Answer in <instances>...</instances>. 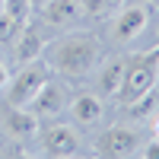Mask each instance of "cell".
<instances>
[{
  "label": "cell",
  "instance_id": "cell-1",
  "mask_svg": "<svg viewBox=\"0 0 159 159\" xmlns=\"http://www.w3.org/2000/svg\"><path fill=\"white\" fill-rule=\"evenodd\" d=\"M48 67L67 80H83L102 61V45L92 32H70L48 48Z\"/></svg>",
  "mask_w": 159,
  "mask_h": 159
},
{
  "label": "cell",
  "instance_id": "cell-2",
  "mask_svg": "<svg viewBox=\"0 0 159 159\" xmlns=\"http://www.w3.org/2000/svg\"><path fill=\"white\" fill-rule=\"evenodd\" d=\"M156 80H159V45L124 61V80H121V89H118L115 99L121 105H130L143 96H150L156 89Z\"/></svg>",
  "mask_w": 159,
  "mask_h": 159
},
{
  "label": "cell",
  "instance_id": "cell-3",
  "mask_svg": "<svg viewBox=\"0 0 159 159\" xmlns=\"http://www.w3.org/2000/svg\"><path fill=\"white\" fill-rule=\"evenodd\" d=\"M48 76H51L48 61H42V57L29 61V64L16 73V80H10V83H7V99H10V105L25 108V105L35 99V92L48 83Z\"/></svg>",
  "mask_w": 159,
  "mask_h": 159
},
{
  "label": "cell",
  "instance_id": "cell-4",
  "mask_svg": "<svg viewBox=\"0 0 159 159\" xmlns=\"http://www.w3.org/2000/svg\"><path fill=\"white\" fill-rule=\"evenodd\" d=\"M92 150L99 156H111V159L115 156H134V153H140V134L134 127H108L96 137Z\"/></svg>",
  "mask_w": 159,
  "mask_h": 159
},
{
  "label": "cell",
  "instance_id": "cell-5",
  "mask_svg": "<svg viewBox=\"0 0 159 159\" xmlns=\"http://www.w3.org/2000/svg\"><path fill=\"white\" fill-rule=\"evenodd\" d=\"M38 137H42V150L48 156H73L80 150V134L73 124H64V121H54V124H45L38 127Z\"/></svg>",
  "mask_w": 159,
  "mask_h": 159
},
{
  "label": "cell",
  "instance_id": "cell-6",
  "mask_svg": "<svg viewBox=\"0 0 159 159\" xmlns=\"http://www.w3.org/2000/svg\"><path fill=\"white\" fill-rule=\"evenodd\" d=\"M67 102H70L67 99V89H64L57 80L48 76V83L35 92V99L25 105V108H29L32 115H38V118H57L64 108H67Z\"/></svg>",
  "mask_w": 159,
  "mask_h": 159
},
{
  "label": "cell",
  "instance_id": "cell-7",
  "mask_svg": "<svg viewBox=\"0 0 159 159\" xmlns=\"http://www.w3.org/2000/svg\"><path fill=\"white\" fill-rule=\"evenodd\" d=\"M105 115V105H102V96H92V92H80V96L70 99V118L83 127H92L99 124Z\"/></svg>",
  "mask_w": 159,
  "mask_h": 159
},
{
  "label": "cell",
  "instance_id": "cell-8",
  "mask_svg": "<svg viewBox=\"0 0 159 159\" xmlns=\"http://www.w3.org/2000/svg\"><path fill=\"white\" fill-rule=\"evenodd\" d=\"M3 127H7V134L10 137H16V140H32L38 137V115H32L29 108H19V105H10V115L3 118Z\"/></svg>",
  "mask_w": 159,
  "mask_h": 159
},
{
  "label": "cell",
  "instance_id": "cell-9",
  "mask_svg": "<svg viewBox=\"0 0 159 159\" xmlns=\"http://www.w3.org/2000/svg\"><path fill=\"white\" fill-rule=\"evenodd\" d=\"M147 29V10L143 7H124L115 19V38L118 42H134Z\"/></svg>",
  "mask_w": 159,
  "mask_h": 159
},
{
  "label": "cell",
  "instance_id": "cell-10",
  "mask_svg": "<svg viewBox=\"0 0 159 159\" xmlns=\"http://www.w3.org/2000/svg\"><path fill=\"white\" fill-rule=\"evenodd\" d=\"M13 48H16V61H22V64H29V61H35V57H42V51H45V38H42V32H38V25L25 19L19 38L13 42Z\"/></svg>",
  "mask_w": 159,
  "mask_h": 159
},
{
  "label": "cell",
  "instance_id": "cell-11",
  "mask_svg": "<svg viewBox=\"0 0 159 159\" xmlns=\"http://www.w3.org/2000/svg\"><path fill=\"white\" fill-rule=\"evenodd\" d=\"M42 10H45V19L51 25H64V22H70V19L80 16V3L76 0H48Z\"/></svg>",
  "mask_w": 159,
  "mask_h": 159
},
{
  "label": "cell",
  "instance_id": "cell-12",
  "mask_svg": "<svg viewBox=\"0 0 159 159\" xmlns=\"http://www.w3.org/2000/svg\"><path fill=\"white\" fill-rule=\"evenodd\" d=\"M121 80H124V61H108L99 70V92L102 96H118Z\"/></svg>",
  "mask_w": 159,
  "mask_h": 159
},
{
  "label": "cell",
  "instance_id": "cell-13",
  "mask_svg": "<svg viewBox=\"0 0 159 159\" xmlns=\"http://www.w3.org/2000/svg\"><path fill=\"white\" fill-rule=\"evenodd\" d=\"M22 25H25V22L13 19L10 13H3V10H0V45H13V42H16V38H19Z\"/></svg>",
  "mask_w": 159,
  "mask_h": 159
},
{
  "label": "cell",
  "instance_id": "cell-14",
  "mask_svg": "<svg viewBox=\"0 0 159 159\" xmlns=\"http://www.w3.org/2000/svg\"><path fill=\"white\" fill-rule=\"evenodd\" d=\"M3 13H10L13 19L25 22L29 13H32V3H29V0H3Z\"/></svg>",
  "mask_w": 159,
  "mask_h": 159
},
{
  "label": "cell",
  "instance_id": "cell-15",
  "mask_svg": "<svg viewBox=\"0 0 159 159\" xmlns=\"http://www.w3.org/2000/svg\"><path fill=\"white\" fill-rule=\"evenodd\" d=\"M83 10L92 16H105V0H83Z\"/></svg>",
  "mask_w": 159,
  "mask_h": 159
},
{
  "label": "cell",
  "instance_id": "cell-16",
  "mask_svg": "<svg viewBox=\"0 0 159 159\" xmlns=\"http://www.w3.org/2000/svg\"><path fill=\"white\" fill-rule=\"evenodd\" d=\"M143 156L147 159H159V137H153L147 147H143Z\"/></svg>",
  "mask_w": 159,
  "mask_h": 159
},
{
  "label": "cell",
  "instance_id": "cell-17",
  "mask_svg": "<svg viewBox=\"0 0 159 159\" xmlns=\"http://www.w3.org/2000/svg\"><path fill=\"white\" fill-rule=\"evenodd\" d=\"M7 83H10V70H7V64L0 61V89H7Z\"/></svg>",
  "mask_w": 159,
  "mask_h": 159
},
{
  "label": "cell",
  "instance_id": "cell-18",
  "mask_svg": "<svg viewBox=\"0 0 159 159\" xmlns=\"http://www.w3.org/2000/svg\"><path fill=\"white\" fill-rule=\"evenodd\" d=\"M121 3H124V0H105V13H115Z\"/></svg>",
  "mask_w": 159,
  "mask_h": 159
},
{
  "label": "cell",
  "instance_id": "cell-19",
  "mask_svg": "<svg viewBox=\"0 0 159 159\" xmlns=\"http://www.w3.org/2000/svg\"><path fill=\"white\" fill-rule=\"evenodd\" d=\"M29 3H32V10H42V7L48 3V0H29Z\"/></svg>",
  "mask_w": 159,
  "mask_h": 159
},
{
  "label": "cell",
  "instance_id": "cell-20",
  "mask_svg": "<svg viewBox=\"0 0 159 159\" xmlns=\"http://www.w3.org/2000/svg\"><path fill=\"white\" fill-rule=\"evenodd\" d=\"M153 137H159V118H153Z\"/></svg>",
  "mask_w": 159,
  "mask_h": 159
},
{
  "label": "cell",
  "instance_id": "cell-21",
  "mask_svg": "<svg viewBox=\"0 0 159 159\" xmlns=\"http://www.w3.org/2000/svg\"><path fill=\"white\" fill-rule=\"evenodd\" d=\"M0 10H3V0H0Z\"/></svg>",
  "mask_w": 159,
  "mask_h": 159
},
{
  "label": "cell",
  "instance_id": "cell-22",
  "mask_svg": "<svg viewBox=\"0 0 159 159\" xmlns=\"http://www.w3.org/2000/svg\"><path fill=\"white\" fill-rule=\"evenodd\" d=\"M156 83H159V80H156Z\"/></svg>",
  "mask_w": 159,
  "mask_h": 159
}]
</instances>
